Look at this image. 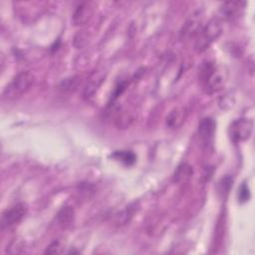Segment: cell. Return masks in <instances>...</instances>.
Instances as JSON below:
<instances>
[{
    "instance_id": "6da1fadb",
    "label": "cell",
    "mask_w": 255,
    "mask_h": 255,
    "mask_svg": "<svg viewBox=\"0 0 255 255\" xmlns=\"http://www.w3.org/2000/svg\"><path fill=\"white\" fill-rule=\"evenodd\" d=\"M225 70L215 64H206L201 70V81L208 93H214L223 88L226 82Z\"/></svg>"
},
{
    "instance_id": "7a4b0ae2",
    "label": "cell",
    "mask_w": 255,
    "mask_h": 255,
    "mask_svg": "<svg viewBox=\"0 0 255 255\" xmlns=\"http://www.w3.org/2000/svg\"><path fill=\"white\" fill-rule=\"evenodd\" d=\"M34 81L35 78L32 73L28 71L18 73L5 87L3 91V98L7 100H13L23 96L30 90L34 84Z\"/></svg>"
},
{
    "instance_id": "3957f363",
    "label": "cell",
    "mask_w": 255,
    "mask_h": 255,
    "mask_svg": "<svg viewBox=\"0 0 255 255\" xmlns=\"http://www.w3.org/2000/svg\"><path fill=\"white\" fill-rule=\"evenodd\" d=\"M222 33V24L219 18H212L202 26L196 36L195 49L198 52L205 51L214 41H216Z\"/></svg>"
},
{
    "instance_id": "277c9868",
    "label": "cell",
    "mask_w": 255,
    "mask_h": 255,
    "mask_svg": "<svg viewBox=\"0 0 255 255\" xmlns=\"http://www.w3.org/2000/svg\"><path fill=\"white\" fill-rule=\"evenodd\" d=\"M253 129V122L250 119L241 118L233 121L228 128V133L233 143H240L247 140Z\"/></svg>"
},
{
    "instance_id": "5b68a950",
    "label": "cell",
    "mask_w": 255,
    "mask_h": 255,
    "mask_svg": "<svg viewBox=\"0 0 255 255\" xmlns=\"http://www.w3.org/2000/svg\"><path fill=\"white\" fill-rule=\"evenodd\" d=\"M203 23V13L201 10H195L192 12L186 21L184 22L180 30V38L187 40L197 36L199 31L202 28Z\"/></svg>"
},
{
    "instance_id": "8992f818",
    "label": "cell",
    "mask_w": 255,
    "mask_h": 255,
    "mask_svg": "<svg viewBox=\"0 0 255 255\" xmlns=\"http://www.w3.org/2000/svg\"><path fill=\"white\" fill-rule=\"evenodd\" d=\"M27 212V206L24 203H17L14 206L6 209L1 216V229H8L20 222Z\"/></svg>"
},
{
    "instance_id": "52a82bcc",
    "label": "cell",
    "mask_w": 255,
    "mask_h": 255,
    "mask_svg": "<svg viewBox=\"0 0 255 255\" xmlns=\"http://www.w3.org/2000/svg\"><path fill=\"white\" fill-rule=\"evenodd\" d=\"M94 4L92 2L80 3L73 13V23L77 26L86 24L94 14Z\"/></svg>"
},
{
    "instance_id": "ba28073f",
    "label": "cell",
    "mask_w": 255,
    "mask_h": 255,
    "mask_svg": "<svg viewBox=\"0 0 255 255\" xmlns=\"http://www.w3.org/2000/svg\"><path fill=\"white\" fill-rule=\"evenodd\" d=\"M187 117V112L182 107L173 108L165 118V125L170 129L181 128Z\"/></svg>"
},
{
    "instance_id": "9c48e42d",
    "label": "cell",
    "mask_w": 255,
    "mask_h": 255,
    "mask_svg": "<svg viewBox=\"0 0 255 255\" xmlns=\"http://www.w3.org/2000/svg\"><path fill=\"white\" fill-rule=\"evenodd\" d=\"M215 127H216V124L211 118L202 119L198 125V129H197L200 139L205 143L209 142L210 139L213 137Z\"/></svg>"
},
{
    "instance_id": "30bf717a",
    "label": "cell",
    "mask_w": 255,
    "mask_h": 255,
    "mask_svg": "<svg viewBox=\"0 0 255 255\" xmlns=\"http://www.w3.org/2000/svg\"><path fill=\"white\" fill-rule=\"evenodd\" d=\"M104 79H105V74L103 72H95L91 76V78L89 79V81L87 82L84 88V91H83L84 98L86 99L92 98L98 91L99 87L104 82Z\"/></svg>"
},
{
    "instance_id": "8fae6325",
    "label": "cell",
    "mask_w": 255,
    "mask_h": 255,
    "mask_svg": "<svg viewBox=\"0 0 255 255\" xmlns=\"http://www.w3.org/2000/svg\"><path fill=\"white\" fill-rule=\"evenodd\" d=\"M192 166L187 162H182L176 167L173 173V180L176 183H185L192 177Z\"/></svg>"
},
{
    "instance_id": "7c38bea8",
    "label": "cell",
    "mask_w": 255,
    "mask_h": 255,
    "mask_svg": "<svg viewBox=\"0 0 255 255\" xmlns=\"http://www.w3.org/2000/svg\"><path fill=\"white\" fill-rule=\"evenodd\" d=\"M74 209L69 205H65L57 213V221L62 226L70 225L74 219Z\"/></svg>"
},
{
    "instance_id": "4fadbf2b",
    "label": "cell",
    "mask_w": 255,
    "mask_h": 255,
    "mask_svg": "<svg viewBox=\"0 0 255 255\" xmlns=\"http://www.w3.org/2000/svg\"><path fill=\"white\" fill-rule=\"evenodd\" d=\"M241 2H225L222 4L220 8V14L223 19H231L234 17V15L237 13V11L240 8Z\"/></svg>"
},
{
    "instance_id": "5bb4252c",
    "label": "cell",
    "mask_w": 255,
    "mask_h": 255,
    "mask_svg": "<svg viewBox=\"0 0 255 255\" xmlns=\"http://www.w3.org/2000/svg\"><path fill=\"white\" fill-rule=\"evenodd\" d=\"M113 156L116 159L122 161L123 163H125L127 165H130V164L134 163L135 162V158H136L135 154L133 152L129 151V150H119V151H116L113 154Z\"/></svg>"
},
{
    "instance_id": "9a60e30c",
    "label": "cell",
    "mask_w": 255,
    "mask_h": 255,
    "mask_svg": "<svg viewBox=\"0 0 255 255\" xmlns=\"http://www.w3.org/2000/svg\"><path fill=\"white\" fill-rule=\"evenodd\" d=\"M249 198H250L249 187L245 182H243L238 189V201L240 203H244V202L248 201Z\"/></svg>"
},
{
    "instance_id": "2e32d148",
    "label": "cell",
    "mask_w": 255,
    "mask_h": 255,
    "mask_svg": "<svg viewBox=\"0 0 255 255\" xmlns=\"http://www.w3.org/2000/svg\"><path fill=\"white\" fill-rule=\"evenodd\" d=\"M77 85H78V80H77V78L73 77V78H71L69 80L64 81L62 83V88L64 90H74V89H76Z\"/></svg>"
},
{
    "instance_id": "e0dca14e",
    "label": "cell",
    "mask_w": 255,
    "mask_h": 255,
    "mask_svg": "<svg viewBox=\"0 0 255 255\" xmlns=\"http://www.w3.org/2000/svg\"><path fill=\"white\" fill-rule=\"evenodd\" d=\"M60 243L58 241L53 242L52 244L49 245V247H47V250L45 251V253H51V254H55V253H60Z\"/></svg>"
}]
</instances>
